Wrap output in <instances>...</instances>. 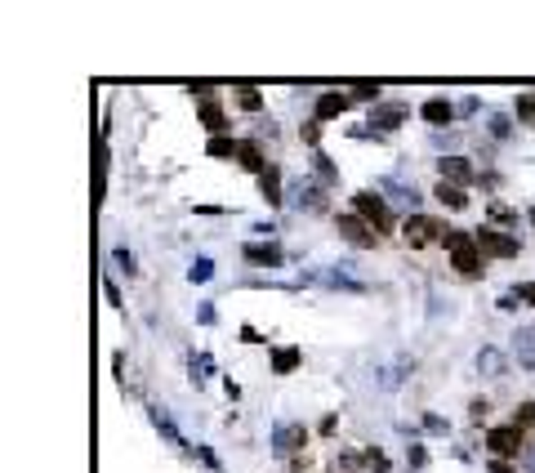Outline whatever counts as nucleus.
Returning <instances> with one entry per match:
<instances>
[{"label": "nucleus", "instance_id": "1", "mask_svg": "<svg viewBox=\"0 0 535 473\" xmlns=\"http://www.w3.org/2000/svg\"><path fill=\"white\" fill-rule=\"evenodd\" d=\"M446 250H450V268L460 277H482V250H477V236L468 232H446Z\"/></svg>", "mask_w": 535, "mask_h": 473}, {"label": "nucleus", "instance_id": "2", "mask_svg": "<svg viewBox=\"0 0 535 473\" xmlns=\"http://www.w3.org/2000/svg\"><path fill=\"white\" fill-rule=\"evenodd\" d=\"M353 210H357V219H366V224H371L379 236L397 228V219H393V210H388V201L375 197V192H357V197H353Z\"/></svg>", "mask_w": 535, "mask_h": 473}, {"label": "nucleus", "instance_id": "3", "mask_svg": "<svg viewBox=\"0 0 535 473\" xmlns=\"http://www.w3.org/2000/svg\"><path fill=\"white\" fill-rule=\"evenodd\" d=\"M401 236H406L415 250H424V246H433V241H442L446 228H442L433 214H410V219H401Z\"/></svg>", "mask_w": 535, "mask_h": 473}, {"label": "nucleus", "instance_id": "4", "mask_svg": "<svg viewBox=\"0 0 535 473\" xmlns=\"http://www.w3.org/2000/svg\"><path fill=\"white\" fill-rule=\"evenodd\" d=\"M473 236H477V250H482L487 259H517V255H522V241H517V236H509V232L477 228Z\"/></svg>", "mask_w": 535, "mask_h": 473}, {"label": "nucleus", "instance_id": "5", "mask_svg": "<svg viewBox=\"0 0 535 473\" xmlns=\"http://www.w3.org/2000/svg\"><path fill=\"white\" fill-rule=\"evenodd\" d=\"M522 442H526V437H522V429H517V425H499V429L487 433V447H491V455H499V460L517 455V451H522Z\"/></svg>", "mask_w": 535, "mask_h": 473}, {"label": "nucleus", "instance_id": "6", "mask_svg": "<svg viewBox=\"0 0 535 473\" xmlns=\"http://www.w3.org/2000/svg\"><path fill=\"white\" fill-rule=\"evenodd\" d=\"M334 228H339V236H348L353 246H366V250L379 246V232L366 224V219H357V214H339V219H334Z\"/></svg>", "mask_w": 535, "mask_h": 473}, {"label": "nucleus", "instance_id": "7", "mask_svg": "<svg viewBox=\"0 0 535 473\" xmlns=\"http://www.w3.org/2000/svg\"><path fill=\"white\" fill-rule=\"evenodd\" d=\"M353 108V94H339V90H330V94H322L317 98V108H312V121H339V116Z\"/></svg>", "mask_w": 535, "mask_h": 473}, {"label": "nucleus", "instance_id": "8", "mask_svg": "<svg viewBox=\"0 0 535 473\" xmlns=\"http://www.w3.org/2000/svg\"><path fill=\"white\" fill-rule=\"evenodd\" d=\"M237 161L245 165L250 175H263V170H268V157H263V147H259L255 139H241V147H237Z\"/></svg>", "mask_w": 535, "mask_h": 473}, {"label": "nucleus", "instance_id": "9", "mask_svg": "<svg viewBox=\"0 0 535 473\" xmlns=\"http://www.w3.org/2000/svg\"><path fill=\"white\" fill-rule=\"evenodd\" d=\"M438 170H442L446 183H473V165H468L464 157H442Z\"/></svg>", "mask_w": 535, "mask_h": 473}, {"label": "nucleus", "instance_id": "10", "mask_svg": "<svg viewBox=\"0 0 535 473\" xmlns=\"http://www.w3.org/2000/svg\"><path fill=\"white\" fill-rule=\"evenodd\" d=\"M201 125H206V130L214 134V139H219L223 130H232V121H228V112H223L219 103H214V98H210V103H201Z\"/></svg>", "mask_w": 535, "mask_h": 473}, {"label": "nucleus", "instance_id": "11", "mask_svg": "<svg viewBox=\"0 0 535 473\" xmlns=\"http://www.w3.org/2000/svg\"><path fill=\"white\" fill-rule=\"evenodd\" d=\"M433 197H438L446 210H464V206H468V192L460 188V183H446V179L438 183V188H433Z\"/></svg>", "mask_w": 535, "mask_h": 473}, {"label": "nucleus", "instance_id": "12", "mask_svg": "<svg viewBox=\"0 0 535 473\" xmlns=\"http://www.w3.org/2000/svg\"><path fill=\"white\" fill-rule=\"evenodd\" d=\"M420 116H424L428 125H450V116H455V108H450V98H428Z\"/></svg>", "mask_w": 535, "mask_h": 473}, {"label": "nucleus", "instance_id": "13", "mask_svg": "<svg viewBox=\"0 0 535 473\" xmlns=\"http://www.w3.org/2000/svg\"><path fill=\"white\" fill-rule=\"evenodd\" d=\"M259 188L268 197V206H281V170H277V165H268V170L259 175Z\"/></svg>", "mask_w": 535, "mask_h": 473}, {"label": "nucleus", "instance_id": "14", "mask_svg": "<svg viewBox=\"0 0 535 473\" xmlns=\"http://www.w3.org/2000/svg\"><path fill=\"white\" fill-rule=\"evenodd\" d=\"M245 259L250 264H259V268H277L281 264V250L268 241V246H245Z\"/></svg>", "mask_w": 535, "mask_h": 473}, {"label": "nucleus", "instance_id": "15", "mask_svg": "<svg viewBox=\"0 0 535 473\" xmlns=\"http://www.w3.org/2000/svg\"><path fill=\"white\" fill-rule=\"evenodd\" d=\"M295 366H299V348H277L272 353V370L277 375H290Z\"/></svg>", "mask_w": 535, "mask_h": 473}, {"label": "nucleus", "instance_id": "16", "mask_svg": "<svg viewBox=\"0 0 535 473\" xmlns=\"http://www.w3.org/2000/svg\"><path fill=\"white\" fill-rule=\"evenodd\" d=\"M401 116H406V108H383V112H375V125L379 130H397Z\"/></svg>", "mask_w": 535, "mask_h": 473}, {"label": "nucleus", "instance_id": "17", "mask_svg": "<svg viewBox=\"0 0 535 473\" xmlns=\"http://www.w3.org/2000/svg\"><path fill=\"white\" fill-rule=\"evenodd\" d=\"M241 143H232L228 134H219V139H210V157H237Z\"/></svg>", "mask_w": 535, "mask_h": 473}, {"label": "nucleus", "instance_id": "18", "mask_svg": "<svg viewBox=\"0 0 535 473\" xmlns=\"http://www.w3.org/2000/svg\"><path fill=\"white\" fill-rule=\"evenodd\" d=\"M237 103H241L245 112H259V108H263V98H259V90H250V85H245V90H237Z\"/></svg>", "mask_w": 535, "mask_h": 473}, {"label": "nucleus", "instance_id": "19", "mask_svg": "<svg viewBox=\"0 0 535 473\" xmlns=\"http://www.w3.org/2000/svg\"><path fill=\"white\" fill-rule=\"evenodd\" d=\"M513 425H517V429H531V425H535V402H522V407H517Z\"/></svg>", "mask_w": 535, "mask_h": 473}, {"label": "nucleus", "instance_id": "20", "mask_svg": "<svg viewBox=\"0 0 535 473\" xmlns=\"http://www.w3.org/2000/svg\"><path fill=\"white\" fill-rule=\"evenodd\" d=\"M517 116H522L526 125H535V94H522V98H517Z\"/></svg>", "mask_w": 535, "mask_h": 473}, {"label": "nucleus", "instance_id": "21", "mask_svg": "<svg viewBox=\"0 0 535 473\" xmlns=\"http://www.w3.org/2000/svg\"><path fill=\"white\" fill-rule=\"evenodd\" d=\"M361 460H366V464H371L375 473H388V455H383V451H375V447H371V451H366V455H361Z\"/></svg>", "mask_w": 535, "mask_h": 473}, {"label": "nucleus", "instance_id": "22", "mask_svg": "<svg viewBox=\"0 0 535 473\" xmlns=\"http://www.w3.org/2000/svg\"><path fill=\"white\" fill-rule=\"evenodd\" d=\"M304 437H308L304 429H286V433H281V437H277V442H281V447H286V451H290V447H299V442H304Z\"/></svg>", "mask_w": 535, "mask_h": 473}, {"label": "nucleus", "instance_id": "23", "mask_svg": "<svg viewBox=\"0 0 535 473\" xmlns=\"http://www.w3.org/2000/svg\"><path fill=\"white\" fill-rule=\"evenodd\" d=\"M353 98H357V103H375V98H379V85H357Z\"/></svg>", "mask_w": 535, "mask_h": 473}, {"label": "nucleus", "instance_id": "24", "mask_svg": "<svg viewBox=\"0 0 535 473\" xmlns=\"http://www.w3.org/2000/svg\"><path fill=\"white\" fill-rule=\"evenodd\" d=\"M491 219H499V224H513V219H517V214H513L509 206H491Z\"/></svg>", "mask_w": 535, "mask_h": 473}, {"label": "nucleus", "instance_id": "25", "mask_svg": "<svg viewBox=\"0 0 535 473\" xmlns=\"http://www.w3.org/2000/svg\"><path fill=\"white\" fill-rule=\"evenodd\" d=\"M299 134H304V139H308V143H317V134H322V121H308V125H304V130H299Z\"/></svg>", "mask_w": 535, "mask_h": 473}, {"label": "nucleus", "instance_id": "26", "mask_svg": "<svg viewBox=\"0 0 535 473\" xmlns=\"http://www.w3.org/2000/svg\"><path fill=\"white\" fill-rule=\"evenodd\" d=\"M487 407H491V402H487V397H477V402H473V407H468V411H473V420H482V415H487Z\"/></svg>", "mask_w": 535, "mask_h": 473}, {"label": "nucleus", "instance_id": "27", "mask_svg": "<svg viewBox=\"0 0 535 473\" xmlns=\"http://www.w3.org/2000/svg\"><path fill=\"white\" fill-rule=\"evenodd\" d=\"M517 295H522L526 303H535V281H526V286H517Z\"/></svg>", "mask_w": 535, "mask_h": 473}, {"label": "nucleus", "instance_id": "28", "mask_svg": "<svg viewBox=\"0 0 535 473\" xmlns=\"http://www.w3.org/2000/svg\"><path fill=\"white\" fill-rule=\"evenodd\" d=\"M531 224H535V206H531Z\"/></svg>", "mask_w": 535, "mask_h": 473}]
</instances>
